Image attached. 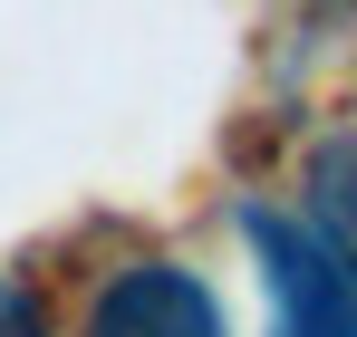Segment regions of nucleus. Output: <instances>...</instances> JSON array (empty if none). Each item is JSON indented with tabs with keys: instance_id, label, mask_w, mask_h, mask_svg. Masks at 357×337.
I'll use <instances>...</instances> for the list:
<instances>
[{
	"instance_id": "nucleus-3",
	"label": "nucleus",
	"mask_w": 357,
	"mask_h": 337,
	"mask_svg": "<svg viewBox=\"0 0 357 337\" xmlns=\"http://www.w3.org/2000/svg\"><path fill=\"white\" fill-rule=\"evenodd\" d=\"M299 212L338 241V260L357 270V135H328L319 155H309V173H299Z\"/></svg>"
},
{
	"instance_id": "nucleus-1",
	"label": "nucleus",
	"mask_w": 357,
	"mask_h": 337,
	"mask_svg": "<svg viewBox=\"0 0 357 337\" xmlns=\"http://www.w3.org/2000/svg\"><path fill=\"white\" fill-rule=\"evenodd\" d=\"M241 231H251V260L271 289V337H357V270L338 260V241L309 212L251 203Z\"/></svg>"
},
{
	"instance_id": "nucleus-2",
	"label": "nucleus",
	"mask_w": 357,
	"mask_h": 337,
	"mask_svg": "<svg viewBox=\"0 0 357 337\" xmlns=\"http://www.w3.org/2000/svg\"><path fill=\"white\" fill-rule=\"evenodd\" d=\"M87 337H232V328H222V299L183 260H126L116 280L97 289Z\"/></svg>"
},
{
	"instance_id": "nucleus-4",
	"label": "nucleus",
	"mask_w": 357,
	"mask_h": 337,
	"mask_svg": "<svg viewBox=\"0 0 357 337\" xmlns=\"http://www.w3.org/2000/svg\"><path fill=\"white\" fill-rule=\"evenodd\" d=\"M0 337H39V308H29L20 280H0Z\"/></svg>"
}]
</instances>
